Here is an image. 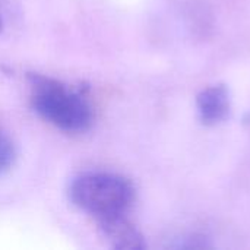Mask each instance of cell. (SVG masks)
Segmentation results:
<instances>
[{
  "label": "cell",
  "instance_id": "277c9868",
  "mask_svg": "<svg viewBox=\"0 0 250 250\" xmlns=\"http://www.w3.org/2000/svg\"><path fill=\"white\" fill-rule=\"evenodd\" d=\"M15 160V146L6 132L0 129V176L6 173Z\"/></svg>",
  "mask_w": 250,
  "mask_h": 250
},
{
  "label": "cell",
  "instance_id": "7a4b0ae2",
  "mask_svg": "<svg viewBox=\"0 0 250 250\" xmlns=\"http://www.w3.org/2000/svg\"><path fill=\"white\" fill-rule=\"evenodd\" d=\"M31 101L47 123L66 133L86 132L94 122L89 101L79 91L56 79L35 78Z\"/></svg>",
  "mask_w": 250,
  "mask_h": 250
},
{
  "label": "cell",
  "instance_id": "6da1fadb",
  "mask_svg": "<svg viewBox=\"0 0 250 250\" xmlns=\"http://www.w3.org/2000/svg\"><path fill=\"white\" fill-rule=\"evenodd\" d=\"M70 199L81 211L95 218L103 229L129 218L135 202V188L120 174L91 171L73 180Z\"/></svg>",
  "mask_w": 250,
  "mask_h": 250
},
{
  "label": "cell",
  "instance_id": "3957f363",
  "mask_svg": "<svg viewBox=\"0 0 250 250\" xmlns=\"http://www.w3.org/2000/svg\"><path fill=\"white\" fill-rule=\"evenodd\" d=\"M196 108L204 125L214 126L224 122L230 113V92L224 85L204 88L196 97Z\"/></svg>",
  "mask_w": 250,
  "mask_h": 250
}]
</instances>
